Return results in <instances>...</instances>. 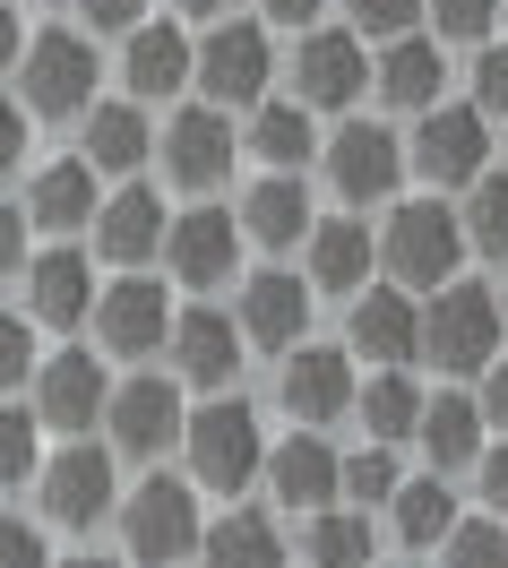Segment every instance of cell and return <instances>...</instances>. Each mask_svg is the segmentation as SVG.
<instances>
[{
	"mask_svg": "<svg viewBox=\"0 0 508 568\" xmlns=\"http://www.w3.org/2000/svg\"><path fill=\"white\" fill-rule=\"evenodd\" d=\"M508 327H500V293L474 276H448L423 302V362H439V371H457V379H482L491 362H500Z\"/></svg>",
	"mask_w": 508,
	"mask_h": 568,
	"instance_id": "obj_1",
	"label": "cell"
},
{
	"mask_svg": "<svg viewBox=\"0 0 508 568\" xmlns=\"http://www.w3.org/2000/svg\"><path fill=\"white\" fill-rule=\"evenodd\" d=\"M182 457H190V483H199V491L242 499L258 483V465H267V430H258V414L242 396H207L182 423Z\"/></svg>",
	"mask_w": 508,
	"mask_h": 568,
	"instance_id": "obj_2",
	"label": "cell"
},
{
	"mask_svg": "<svg viewBox=\"0 0 508 568\" xmlns=\"http://www.w3.org/2000/svg\"><path fill=\"white\" fill-rule=\"evenodd\" d=\"M199 534H207V517H199V483H182V474H146L139 491L121 499V551H130L139 568L199 560Z\"/></svg>",
	"mask_w": 508,
	"mask_h": 568,
	"instance_id": "obj_3",
	"label": "cell"
},
{
	"mask_svg": "<svg viewBox=\"0 0 508 568\" xmlns=\"http://www.w3.org/2000/svg\"><path fill=\"white\" fill-rule=\"evenodd\" d=\"M457 258H466V224H457V207H439V190L431 199H405L388 215V233H379V267L405 293H439L457 276Z\"/></svg>",
	"mask_w": 508,
	"mask_h": 568,
	"instance_id": "obj_4",
	"label": "cell"
},
{
	"mask_svg": "<svg viewBox=\"0 0 508 568\" xmlns=\"http://www.w3.org/2000/svg\"><path fill=\"white\" fill-rule=\"evenodd\" d=\"M267 78H276V43H267V27H258V18H216V27H207V43L190 52V87H199L216 112L267 104Z\"/></svg>",
	"mask_w": 508,
	"mask_h": 568,
	"instance_id": "obj_5",
	"label": "cell"
},
{
	"mask_svg": "<svg viewBox=\"0 0 508 568\" xmlns=\"http://www.w3.org/2000/svg\"><path fill=\"white\" fill-rule=\"evenodd\" d=\"M405 173H423L431 190H474V181L491 173V121L474 104H448V95H439L431 112H414Z\"/></svg>",
	"mask_w": 508,
	"mask_h": 568,
	"instance_id": "obj_6",
	"label": "cell"
},
{
	"mask_svg": "<svg viewBox=\"0 0 508 568\" xmlns=\"http://www.w3.org/2000/svg\"><path fill=\"white\" fill-rule=\"evenodd\" d=\"M95 78H104V61H95V36L52 27V36H35L27 52H18V104L43 112V121H78V112L95 104Z\"/></svg>",
	"mask_w": 508,
	"mask_h": 568,
	"instance_id": "obj_7",
	"label": "cell"
},
{
	"mask_svg": "<svg viewBox=\"0 0 508 568\" xmlns=\"http://www.w3.org/2000/svg\"><path fill=\"white\" fill-rule=\"evenodd\" d=\"M35 499H43V526H61V534H95L112 508H121V483H112V448H95V439H70L61 457H43Z\"/></svg>",
	"mask_w": 508,
	"mask_h": 568,
	"instance_id": "obj_8",
	"label": "cell"
},
{
	"mask_svg": "<svg viewBox=\"0 0 508 568\" xmlns=\"http://www.w3.org/2000/svg\"><path fill=\"white\" fill-rule=\"evenodd\" d=\"M354 388H363V379H354V354H345V345H311V336H302L285 354V371H276V405L293 414V430L345 423V414H354Z\"/></svg>",
	"mask_w": 508,
	"mask_h": 568,
	"instance_id": "obj_9",
	"label": "cell"
},
{
	"mask_svg": "<svg viewBox=\"0 0 508 568\" xmlns=\"http://www.w3.org/2000/svg\"><path fill=\"white\" fill-rule=\"evenodd\" d=\"M182 379H155V371H139V379H121L104 405V430H112V457H164V448H182Z\"/></svg>",
	"mask_w": 508,
	"mask_h": 568,
	"instance_id": "obj_10",
	"label": "cell"
},
{
	"mask_svg": "<svg viewBox=\"0 0 508 568\" xmlns=\"http://www.w3.org/2000/svg\"><path fill=\"white\" fill-rule=\"evenodd\" d=\"M370 87V43L354 27H311L293 52V104L311 112H354Z\"/></svg>",
	"mask_w": 508,
	"mask_h": 568,
	"instance_id": "obj_11",
	"label": "cell"
},
{
	"mask_svg": "<svg viewBox=\"0 0 508 568\" xmlns=\"http://www.w3.org/2000/svg\"><path fill=\"white\" fill-rule=\"evenodd\" d=\"M155 155H164V181L173 190H216L224 173H233V155H242V139H233V112L216 104H182L164 130H155Z\"/></svg>",
	"mask_w": 508,
	"mask_h": 568,
	"instance_id": "obj_12",
	"label": "cell"
},
{
	"mask_svg": "<svg viewBox=\"0 0 508 568\" xmlns=\"http://www.w3.org/2000/svg\"><path fill=\"white\" fill-rule=\"evenodd\" d=\"M327 181H336L345 207H388L397 181H405V139L388 121H345L327 139Z\"/></svg>",
	"mask_w": 508,
	"mask_h": 568,
	"instance_id": "obj_13",
	"label": "cell"
},
{
	"mask_svg": "<svg viewBox=\"0 0 508 568\" xmlns=\"http://www.w3.org/2000/svg\"><path fill=\"white\" fill-rule=\"evenodd\" d=\"M345 354H363L370 371H405L423 362V302L405 284H363L345 311Z\"/></svg>",
	"mask_w": 508,
	"mask_h": 568,
	"instance_id": "obj_14",
	"label": "cell"
},
{
	"mask_svg": "<svg viewBox=\"0 0 508 568\" xmlns=\"http://www.w3.org/2000/svg\"><path fill=\"white\" fill-rule=\"evenodd\" d=\"M104 405H112V379H104V362L87 354V345H70V354H43V362H35V423L70 430V439H87V430L104 423Z\"/></svg>",
	"mask_w": 508,
	"mask_h": 568,
	"instance_id": "obj_15",
	"label": "cell"
},
{
	"mask_svg": "<svg viewBox=\"0 0 508 568\" xmlns=\"http://www.w3.org/2000/svg\"><path fill=\"white\" fill-rule=\"evenodd\" d=\"M87 320H95V345H104V354L146 362L164 336H173V302H164V284H155V276H121V284L95 293Z\"/></svg>",
	"mask_w": 508,
	"mask_h": 568,
	"instance_id": "obj_16",
	"label": "cell"
},
{
	"mask_svg": "<svg viewBox=\"0 0 508 568\" xmlns=\"http://www.w3.org/2000/svg\"><path fill=\"white\" fill-rule=\"evenodd\" d=\"M233 327H242V345H258V354H293L311 336V276L258 267L242 284V302H233Z\"/></svg>",
	"mask_w": 508,
	"mask_h": 568,
	"instance_id": "obj_17",
	"label": "cell"
},
{
	"mask_svg": "<svg viewBox=\"0 0 508 568\" xmlns=\"http://www.w3.org/2000/svg\"><path fill=\"white\" fill-rule=\"evenodd\" d=\"M233 258H242V224H233V207H182L173 224H164V267H173V284H190V293L224 284V276H233Z\"/></svg>",
	"mask_w": 508,
	"mask_h": 568,
	"instance_id": "obj_18",
	"label": "cell"
},
{
	"mask_svg": "<svg viewBox=\"0 0 508 568\" xmlns=\"http://www.w3.org/2000/svg\"><path fill=\"white\" fill-rule=\"evenodd\" d=\"M164 354H173V379L182 388H233V371H242V327L224 320V311H173V336H164Z\"/></svg>",
	"mask_w": 508,
	"mask_h": 568,
	"instance_id": "obj_19",
	"label": "cell"
},
{
	"mask_svg": "<svg viewBox=\"0 0 508 568\" xmlns=\"http://www.w3.org/2000/svg\"><path fill=\"white\" fill-rule=\"evenodd\" d=\"M258 483L276 491V508L319 517V508H336V448H327L319 430H293V439H276V448H267Z\"/></svg>",
	"mask_w": 508,
	"mask_h": 568,
	"instance_id": "obj_20",
	"label": "cell"
},
{
	"mask_svg": "<svg viewBox=\"0 0 508 568\" xmlns=\"http://www.w3.org/2000/svg\"><path fill=\"white\" fill-rule=\"evenodd\" d=\"M95 258L112 267H146V258H164V199L146 190V181H121L104 207H95Z\"/></svg>",
	"mask_w": 508,
	"mask_h": 568,
	"instance_id": "obj_21",
	"label": "cell"
},
{
	"mask_svg": "<svg viewBox=\"0 0 508 568\" xmlns=\"http://www.w3.org/2000/svg\"><path fill=\"white\" fill-rule=\"evenodd\" d=\"M18 284H27V320L35 327H78L87 311H95V267H87V250H35L27 267H18Z\"/></svg>",
	"mask_w": 508,
	"mask_h": 568,
	"instance_id": "obj_22",
	"label": "cell"
},
{
	"mask_svg": "<svg viewBox=\"0 0 508 568\" xmlns=\"http://www.w3.org/2000/svg\"><path fill=\"white\" fill-rule=\"evenodd\" d=\"M78 155H87V173L104 181V173H139L146 155H155V130H146V104H130V95H121V104H87L78 112Z\"/></svg>",
	"mask_w": 508,
	"mask_h": 568,
	"instance_id": "obj_23",
	"label": "cell"
},
{
	"mask_svg": "<svg viewBox=\"0 0 508 568\" xmlns=\"http://www.w3.org/2000/svg\"><path fill=\"white\" fill-rule=\"evenodd\" d=\"M18 207H27L35 233H61V242H70V233L95 224L104 190H95V173H87V155H61V164H43V173L27 181V199H18Z\"/></svg>",
	"mask_w": 508,
	"mask_h": 568,
	"instance_id": "obj_24",
	"label": "cell"
},
{
	"mask_svg": "<svg viewBox=\"0 0 508 568\" xmlns=\"http://www.w3.org/2000/svg\"><path fill=\"white\" fill-rule=\"evenodd\" d=\"M302 250H311V293H363L370 258H379L363 215H319V224L302 233Z\"/></svg>",
	"mask_w": 508,
	"mask_h": 568,
	"instance_id": "obj_25",
	"label": "cell"
},
{
	"mask_svg": "<svg viewBox=\"0 0 508 568\" xmlns=\"http://www.w3.org/2000/svg\"><path fill=\"white\" fill-rule=\"evenodd\" d=\"M190 52L199 43L182 27H130V52H121V87H130V104H164V95H182L190 87Z\"/></svg>",
	"mask_w": 508,
	"mask_h": 568,
	"instance_id": "obj_26",
	"label": "cell"
},
{
	"mask_svg": "<svg viewBox=\"0 0 508 568\" xmlns=\"http://www.w3.org/2000/svg\"><path fill=\"white\" fill-rule=\"evenodd\" d=\"M370 87H379L397 112H431V104H439V87H448V61H439V43H431V36H397V43H379Z\"/></svg>",
	"mask_w": 508,
	"mask_h": 568,
	"instance_id": "obj_27",
	"label": "cell"
},
{
	"mask_svg": "<svg viewBox=\"0 0 508 568\" xmlns=\"http://www.w3.org/2000/svg\"><path fill=\"white\" fill-rule=\"evenodd\" d=\"M233 224H242L251 242H267V250H293L319 215H311V190H302L293 173H267V181H251V199L233 207Z\"/></svg>",
	"mask_w": 508,
	"mask_h": 568,
	"instance_id": "obj_28",
	"label": "cell"
},
{
	"mask_svg": "<svg viewBox=\"0 0 508 568\" xmlns=\"http://www.w3.org/2000/svg\"><path fill=\"white\" fill-rule=\"evenodd\" d=\"M414 439H423L431 474H466V465L482 457V405H474V396H423Z\"/></svg>",
	"mask_w": 508,
	"mask_h": 568,
	"instance_id": "obj_29",
	"label": "cell"
},
{
	"mask_svg": "<svg viewBox=\"0 0 508 568\" xmlns=\"http://www.w3.org/2000/svg\"><path fill=\"white\" fill-rule=\"evenodd\" d=\"M199 568H285V534L267 508H233L199 534Z\"/></svg>",
	"mask_w": 508,
	"mask_h": 568,
	"instance_id": "obj_30",
	"label": "cell"
},
{
	"mask_svg": "<svg viewBox=\"0 0 508 568\" xmlns=\"http://www.w3.org/2000/svg\"><path fill=\"white\" fill-rule=\"evenodd\" d=\"M388 517H397V542H405V551H439V542H448V526H457V491H448V474L397 483Z\"/></svg>",
	"mask_w": 508,
	"mask_h": 568,
	"instance_id": "obj_31",
	"label": "cell"
},
{
	"mask_svg": "<svg viewBox=\"0 0 508 568\" xmlns=\"http://www.w3.org/2000/svg\"><path fill=\"white\" fill-rule=\"evenodd\" d=\"M354 414H363V430L379 439V448L414 439V423H423V388H414V371H370V388H354Z\"/></svg>",
	"mask_w": 508,
	"mask_h": 568,
	"instance_id": "obj_32",
	"label": "cell"
},
{
	"mask_svg": "<svg viewBox=\"0 0 508 568\" xmlns=\"http://www.w3.org/2000/svg\"><path fill=\"white\" fill-rule=\"evenodd\" d=\"M242 146H258L267 155V173H302L311 164V146H319V130H311V104H251V139Z\"/></svg>",
	"mask_w": 508,
	"mask_h": 568,
	"instance_id": "obj_33",
	"label": "cell"
},
{
	"mask_svg": "<svg viewBox=\"0 0 508 568\" xmlns=\"http://www.w3.org/2000/svg\"><path fill=\"white\" fill-rule=\"evenodd\" d=\"M302 560L311 568H370V517L363 508H319V517H302Z\"/></svg>",
	"mask_w": 508,
	"mask_h": 568,
	"instance_id": "obj_34",
	"label": "cell"
},
{
	"mask_svg": "<svg viewBox=\"0 0 508 568\" xmlns=\"http://www.w3.org/2000/svg\"><path fill=\"white\" fill-rule=\"evenodd\" d=\"M397 448H379V439H370V448H354V457H336V499H345V508H388V499H397Z\"/></svg>",
	"mask_w": 508,
	"mask_h": 568,
	"instance_id": "obj_35",
	"label": "cell"
},
{
	"mask_svg": "<svg viewBox=\"0 0 508 568\" xmlns=\"http://www.w3.org/2000/svg\"><path fill=\"white\" fill-rule=\"evenodd\" d=\"M457 224H466V250L508 258V173H482V181H474L466 207H457Z\"/></svg>",
	"mask_w": 508,
	"mask_h": 568,
	"instance_id": "obj_36",
	"label": "cell"
},
{
	"mask_svg": "<svg viewBox=\"0 0 508 568\" xmlns=\"http://www.w3.org/2000/svg\"><path fill=\"white\" fill-rule=\"evenodd\" d=\"M43 474V423L27 405H0V491H27Z\"/></svg>",
	"mask_w": 508,
	"mask_h": 568,
	"instance_id": "obj_37",
	"label": "cell"
},
{
	"mask_svg": "<svg viewBox=\"0 0 508 568\" xmlns=\"http://www.w3.org/2000/svg\"><path fill=\"white\" fill-rule=\"evenodd\" d=\"M439 568H508V526L500 517H457L439 542Z\"/></svg>",
	"mask_w": 508,
	"mask_h": 568,
	"instance_id": "obj_38",
	"label": "cell"
},
{
	"mask_svg": "<svg viewBox=\"0 0 508 568\" xmlns=\"http://www.w3.org/2000/svg\"><path fill=\"white\" fill-rule=\"evenodd\" d=\"M423 18H431V43H491L500 0H423Z\"/></svg>",
	"mask_w": 508,
	"mask_h": 568,
	"instance_id": "obj_39",
	"label": "cell"
},
{
	"mask_svg": "<svg viewBox=\"0 0 508 568\" xmlns=\"http://www.w3.org/2000/svg\"><path fill=\"white\" fill-rule=\"evenodd\" d=\"M345 27L363 43H397L423 27V0H345Z\"/></svg>",
	"mask_w": 508,
	"mask_h": 568,
	"instance_id": "obj_40",
	"label": "cell"
},
{
	"mask_svg": "<svg viewBox=\"0 0 508 568\" xmlns=\"http://www.w3.org/2000/svg\"><path fill=\"white\" fill-rule=\"evenodd\" d=\"M35 379V320L27 311H0V396Z\"/></svg>",
	"mask_w": 508,
	"mask_h": 568,
	"instance_id": "obj_41",
	"label": "cell"
},
{
	"mask_svg": "<svg viewBox=\"0 0 508 568\" xmlns=\"http://www.w3.org/2000/svg\"><path fill=\"white\" fill-rule=\"evenodd\" d=\"M474 112H482V121H508V43H482V52H474Z\"/></svg>",
	"mask_w": 508,
	"mask_h": 568,
	"instance_id": "obj_42",
	"label": "cell"
},
{
	"mask_svg": "<svg viewBox=\"0 0 508 568\" xmlns=\"http://www.w3.org/2000/svg\"><path fill=\"white\" fill-rule=\"evenodd\" d=\"M0 568H52V542L27 517H0Z\"/></svg>",
	"mask_w": 508,
	"mask_h": 568,
	"instance_id": "obj_43",
	"label": "cell"
},
{
	"mask_svg": "<svg viewBox=\"0 0 508 568\" xmlns=\"http://www.w3.org/2000/svg\"><path fill=\"white\" fill-rule=\"evenodd\" d=\"M78 18H87V36H130L146 27V0H70Z\"/></svg>",
	"mask_w": 508,
	"mask_h": 568,
	"instance_id": "obj_44",
	"label": "cell"
},
{
	"mask_svg": "<svg viewBox=\"0 0 508 568\" xmlns=\"http://www.w3.org/2000/svg\"><path fill=\"white\" fill-rule=\"evenodd\" d=\"M27 233H35L27 207H18V199H0V276H18V267H27Z\"/></svg>",
	"mask_w": 508,
	"mask_h": 568,
	"instance_id": "obj_45",
	"label": "cell"
},
{
	"mask_svg": "<svg viewBox=\"0 0 508 568\" xmlns=\"http://www.w3.org/2000/svg\"><path fill=\"white\" fill-rule=\"evenodd\" d=\"M474 474H482V508L508 526V448H482V457H474Z\"/></svg>",
	"mask_w": 508,
	"mask_h": 568,
	"instance_id": "obj_46",
	"label": "cell"
},
{
	"mask_svg": "<svg viewBox=\"0 0 508 568\" xmlns=\"http://www.w3.org/2000/svg\"><path fill=\"white\" fill-rule=\"evenodd\" d=\"M9 164H27V104L18 95H0V173Z\"/></svg>",
	"mask_w": 508,
	"mask_h": 568,
	"instance_id": "obj_47",
	"label": "cell"
},
{
	"mask_svg": "<svg viewBox=\"0 0 508 568\" xmlns=\"http://www.w3.org/2000/svg\"><path fill=\"white\" fill-rule=\"evenodd\" d=\"M474 405H482V430H508V354L482 371V396H474Z\"/></svg>",
	"mask_w": 508,
	"mask_h": 568,
	"instance_id": "obj_48",
	"label": "cell"
},
{
	"mask_svg": "<svg viewBox=\"0 0 508 568\" xmlns=\"http://www.w3.org/2000/svg\"><path fill=\"white\" fill-rule=\"evenodd\" d=\"M319 9H327V0H267V27H293V36H311V27H319Z\"/></svg>",
	"mask_w": 508,
	"mask_h": 568,
	"instance_id": "obj_49",
	"label": "cell"
},
{
	"mask_svg": "<svg viewBox=\"0 0 508 568\" xmlns=\"http://www.w3.org/2000/svg\"><path fill=\"white\" fill-rule=\"evenodd\" d=\"M18 52H27V18H18V9L0 0V78L18 70Z\"/></svg>",
	"mask_w": 508,
	"mask_h": 568,
	"instance_id": "obj_50",
	"label": "cell"
},
{
	"mask_svg": "<svg viewBox=\"0 0 508 568\" xmlns=\"http://www.w3.org/2000/svg\"><path fill=\"white\" fill-rule=\"evenodd\" d=\"M173 9H190V18H233V0H173Z\"/></svg>",
	"mask_w": 508,
	"mask_h": 568,
	"instance_id": "obj_51",
	"label": "cell"
},
{
	"mask_svg": "<svg viewBox=\"0 0 508 568\" xmlns=\"http://www.w3.org/2000/svg\"><path fill=\"white\" fill-rule=\"evenodd\" d=\"M52 568H121V560H104V551H78V560H52Z\"/></svg>",
	"mask_w": 508,
	"mask_h": 568,
	"instance_id": "obj_52",
	"label": "cell"
},
{
	"mask_svg": "<svg viewBox=\"0 0 508 568\" xmlns=\"http://www.w3.org/2000/svg\"><path fill=\"white\" fill-rule=\"evenodd\" d=\"M35 9H61V0H35Z\"/></svg>",
	"mask_w": 508,
	"mask_h": 568,
	"instance_id": "obj_53",
	"label": "cell"
},
{
	"mask_svg": "<svg viewBox=\"0 0 508 568\" xmlns=\"http://www.w3.org/2000/svg\"><path fill=\"white\" fill-rule=\"evenodd\" d=\"M500 327H508V302H500Z\"/></svg>",
	"mask_w": 508,
	"mask_h": 568,
	"instance_id": "obj_54",
	"label": "cell"
}]
</instances>
